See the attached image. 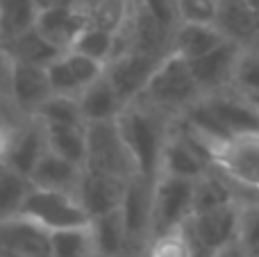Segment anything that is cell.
Returning <instances> with one entry per match:
<instances>
[{
	"mask_svg": "<svg viewBox=\"0 0 259 257\" xmlns=\"http://www.w3.org/2000/svg\"><path fill=\"white\" fill-rule=\"evenodd\" d=\"M116 125L132 155L137 176L148 182H155L159 178L161 155L170 132L164 114L146 105L143 100H134L121 112Z\"/></svg>",
	"mask_w": 259,
	"mask_h": 257,
	"instance_id": "obj_1",
	"label": "cell"
},
{
	"mask_svg": "<svg viewBox=\"0 0 259 257\" xmlns=\"http://www.w3.org/2000/svg\"><path fill=\"white\" fill-rule=\"evenodd\" d=\"M198 96H200V89L191 75L189 62L180 55L168 53L159 62L155 75L150 77L139 100L164 114L168 109H187L189 105L196 103Z\"/></svg>",
	"mask_w": 259,
	"mask_h": 257,
	"instance_id": "obj_2",
	"label": "cell"
},
{
	"mask_svg": "<svg viewBox=\"0 0 259 257\" xmlns=\"http://www.w3.org/2000/svg\"><path fill=\"white\" fill-rule=\"evenodd\" d=\"M21 217L39 223L48 232L75 230V228H87L91 223L77 196L39 189V187H30L23 200Z\"/></svg>",
	"mask_w": 259,
	"mask_h": 257,
	"instance_id": "obj_3",
	"label": "cell"
},
{
	"mask_svg": "<svg viewBox=\"0 0 259 257\" xmlns=\"http://www.w3.org/2000/svg\"><path fill=\"white\" fill-rule=\"evenodd\" d=\"M84 171L132 180L137 176L132 155L118 132L116 121L87 125V162Z\"/></svg>",
	"mask_w": 259,
	"mask_h": 257,
	"instance_id": "obj_4",
	"label": "cell"
},
{
	"mask_svg": "<svg viewBox=\"0 0 259 257\" xmlns=\"http://www.w3.org/2000/svg\"><path fill=\"white\" fill-rule=\"evenodd\" d=\"M193 180L159 176L152 185V230L150 241L155 237L184 228L193 214Z\"/></svg>",
	"mask_w": 259,
	"mask_h": 257,
	"instance_id": "obj_5",
	"label": "cell"
},
{
	"mask_svg": "<svg viewBox=\"0 0 259 257\" xmlns=\"http://www.w3.org/2000/svg\"><path fill=\"white\" fill-rule=\"evenodd\" d=\"M164 57L130 50V53H123L107 62V66H105V77L109 80V84L114 87V91L118 94V98L123 100L125 107L143 96L148 82L155 75L157 66H159V62Z\"/></svg>",
	"mask_w": 259,
	"mask_h": 257,
	"instance_id": "obj_6",
	"label": "cell"
},
{
	"mask_svg": "<svg viewBox=\"0 0 259 257\" xmlns=\"http://www.w3.org/2000/svg\"><path fill=\"white\" fill-rule=\"evenodd\" d=\"M239 214L241 209L234 203H228L223 207L209 209V212L196 214L187 221V232L193 246L205 250H221L223 246L237 241L239 237Z\"/></svg>",
	"mask_w": 259,
	"mask_h": 257,
	"instance_id": "obj_7",
	"label": "cell"
},
{
	"mask_svg": "<svg viewBox=\"0 0 259 257\" xmlns=\"http://www.w3.org/2000/svg\"><path fill=\"white\" fill-rule=\"evenodd\" d=\"M48 82L55 96H68V98H80V94L89 84H94L105 73V64L89 59L84 55L68 50L62 53L48 68Z\"/></svg>",
	"mask_w": 259,
	"mask_h": 257,
	"instance_id": "obj_8",
	"label": "cell"
},
{
	"mask_svg": "<svg viewBox=\"0 0 259 257\" xmlns=\"http://www.w3.org/2000/svg\"><path fill=\"white\" fill-rule=\"evenodd\" d=\"M46 150H48L46 127L36 118H21L9 135L7 148H5L0 162L12 166L14 171H18L30 180V173L34 171V166L44 157Z\"/></svg>",
	"mask_w": 259,
	"mask_h": 257,
	"instance_id": "obj_9",
	"label": "cell"
},
{
	"mask_svg": "<svg viewBox=\"0 0 259 257\" xmlns=\"http://www.w3.org/2000/svg\"><path fill=\"white\" fill-rule=\"evenodd\" d=\"M152 185L143 178L134 176L127 182L125 198L121 205V214L125 221L127 239L132 250L146 248L150 244V230H152Z\"/></svg>",
	"mask_w": 259,
	"mask_h": 257,
	"instance_id": "obj_10",
	"label": "cell"
},
{
	"mask_svg": "<svg viewBox=\"0 0 259 257\" xmlns=\"http://www.w3.org/2000/svg\"><path fill=\"white\" fill-rule=\"evenodd\" d=\"M53 232L30 219L16 217L0 221V253L16 257H50Z\"/></svg>",
	"mask_w": 259,
	"mask_h": 257,
	"instance_id": "obj_11",
	"label": "cell"
},
{
	"mask_svg": "<svg viewBox=\"0 0 259 257\" xmlns=\"http://www.w3.org/2000/svg\"><path fill=\"white\" fill-rule=\"evenodd\" d=\"M53 96L48 82V73L41 66L14 64L12 87H9V105L18 116L32 118L34 112Z\"/></svg>",
	"mask_w": 259,
	"mask_h": 257,
	"instance_id": "obj_12",
	"label": "cell"
},
{
	"mask_svg": "<svg viewBox=\"0 0 259 257\" xmlns=\"http://www.w3.org/2000/svg\"><path fill=\"white\" fill-rule=\"evenodd\" d=\"M127 182L130 180H123V178L84 171L77 198H80L84 212L89 214V219H98L103 214L114 212V209H121L127 191Z\"/></svg>",
	"mask_w": 259,
	"mask_h": 257,
	"instance_id": "obj_13",
	"label": "cell"
},
{
	"mask_svg": "<svg viewBox=\"0 0 259 257\" xmlns=\"http://www.w3.org/2000/svg\"><path fill=\"white\" fill-rule=\"evenodd\" d=\"M241 53H243L241 46L228 39V41H223L219 48L211 50L209 55L189 62V68H191V75H193V80H196L198 89L211 91V89L223 87L228 80H232Z\"/></svg>",
	"mask_w": 259,
	"mask_h": 257,
	"instance_id": "obj_14",
	"label": "cell"
},
{
	"mask_svg": "<svg viewBox=\"0 0 259 257\" xmlns=\"http://www.w3.org/2000/svg\"><path fill=\"white\" fill-rule=\"evenodd\" d=\"M87 25L89 23H87V16L80 7L41 9L34 23L36 32L62 53H68L73 48L75 39L82 34Z\"/></svg>",
	"mask_w": 259,
	"mask_h": 257,
	"instance_id": "obj_15",
	"label": "cell"
},
{
	"mask_svg": "<svg viewBox=\"0 0 259 257\" xmlns=\"http://www.w3.org/2000/svg\"><path fill=\"white\" fill-rule=\"evenodd\" d=\"M82 176H84V166H77V164L46 150L44 157L34 166V171L30 173V185L39 187V189L77 196Z\"/></svg>",
	"mask_w": 259,
	"mask_h": 257,
	"instance_id": "obj_16",
	"label": "cell"
},
{
	"mask_svg": "<svg viewBox=\"0 0 259 257\" xmlns=\"http://www.w3.org/2000/svg\"><path fill=\"white\" fill-rule=\"evenodd\" d=\"M207 173V159L184 139L180 132H168V139L161 155L159 176L182 178V180H200Z\"/></svg>",
	"mask_w": 259,
	"mask_h": 257,
	"instance_id": "obj_17",
	"label": "cell"
},
{
	"mask_svg": "<svg viewBox=\"0 0 259 257\" xmlns=\"http://www.w3.org/2000/svg\"><path fill=\"white\" fill-rule=\"evenodd\" d=\"M216 27L225 39L239 46L259 41V14L248 0H219Z\"/></svg>",
	"mask_w": 259,
	"mask_h": 257,
	"instance_id": "obj_18",
	"label": "cell"
},
{
	"mask_svg": "<svg viewBox=\"0 0 259 257\" xmlns=\"http://www.w3.org/2000/svg\"><path fill=\"white\" fill-rule=\"evenodd\" d=\"M216 159H221L232 180L259 189V137H237Z\"/></svg>",
	"mask_w": 259,
	"mask_h": 257,
	"instance_id": "obj_19",
	"label": "cell"
},
{
	"mask_svg": "<svg viewBox=\"0 0 259 257\" xmlns=\"http://www.w3.org/2000/svg\"><path fill=\"white\" fill-rule=\"evenodd\" d=\"M80 103V112L84 123H109V121H116L121 116V112L125 109L123 100L118 98V94L114 91V87L109 84V80L105 77V73L89 84L84 91L80 94L77 98Z\"/></svg>",
	"mask_w": 259,
	"mask_h": 257,
	"instance_id": "obj_20",
	"label": "cell"
},
{
	"mask_svg": "<svg viewBox=\"0 0 259 257\" xmlns=\"http://www.w3.org/2000/svg\"><path fill=\"white\" fill-rule=\"evenodd\" d=\"M228 41L216 25H193V23H180L170 41V53L180 55L187 62L200 59Z\"/></svg>",
	"mask_w": 259,
	"mask_h": 257,
	"instance_id": "obj_21",
	"label": "cell"
},
{
	"mask_svg": "<svg viewBox=\"0 0 259 257\" xmlns=\"http://www.w3.org/2000/svg\"><path fill=\"white\" fill-rule=\"evenodd\" d=\"M91 237L96 244L98 257H130L132 246L127 239L125 221H123L121 209H114L109 214H103L98 219H91L89 223Z\"/></svg>",
	"mask_w": 259,
	"mask_h": 257,
	"instance_id": "obj_22",
	"label": "cell"
},
{
	"mask_svg": "<svg viewBox=\"0 0 259 257\" xmlns=\"http://www.w3.org/2000/svg\"><path fill=\"white\" fill-rule=\"evenodd\" d=\"M207 103L234 139L237 137H259V112L248 103V98L237 100L214 96V98H207Z\"/></svg>",
	"mask_w": 259,
	"mask_h": 257,
	"instance_id": "obj_23",
	"label": "cell"
},
{
	"mask_svg": "<svg viewBox=\"0 0 259 257\" xmlns=\"http://www.w3.org/2000/svg\"><path fill=\"white\" fill-rule=\"evenodd\" d=\"M0 48L9 55V59L14 64H27V66H41V68H48L62 55V50H57L50 41H46L36 32V27L0 44Z\"/></svg>",
	"mask_w": 259,
	"mask_h": 257,
	"instance_id": "obj_24",
	"label": "cell"
},
{
	"mask_svg": "<svg viewBox=\"0 0 259 257\" xmlns=\"http://www.w3.org/2000/svg\"><path fill=\"white\" fill-rule=\"evenodd\" d=\"M132 5L134 3H127V0H82L80 9L84 12L87 23L91 27L118 34L121 27L127 23Z\"/></svg>",
	"mask_w": 259,
	"mask_h": 257,
	"instance_id": "obj_25",
	"label": "cell"
},
{
	"mask_svg": "<svg viewBox=\"0 0 259 257\" xmlns=\"http://www.w3.org/2000/svg\"><path fill=\"white\" fill-rule=\"evenodd\" d=\"M46 127V125H44ZM48 150L68 162L84 166L87 162V125H59L46 127Z\"/></svg>",
	"mask_w": 259,
	"mask_h": 257,
	"instance_id": "obj_26",
	"label": "cell"
},
{
	"mask_svg": "<svg viewBox=\"0 0 259 257\" xmlns=\"http://www.w3.org/2000/svg\"><path fill=\"white\" fill-rule=\"evenodd\" d=\"M36 16V0H0V44L32 30Z\"/></svg>",
	"mask_w": 259,
	"mask_h": 257,
	"instance_id": "obj_27",
	"label": "cell"
},
{
	"mask_svg": "<svg viewBox=\"0 0 259 257\" xmlns=\"http://www.w3.org/2000/svg\"><path fill=\"white\" fill-rule=\"evenodd\" d=\"M30 180L0 162V221L21 214L23 200L30 191Z\"/></svg>",
	"mask_w": 259,
	"mask_h": 257,
	"instance_id": "obj_28",
	"label": "cell"
},
{
	"mask_svg": "<svg viewBox=\"0 0 259 257\" xmlns=\"http://www.w3.org/2000/svg\"><path fill=\"white\" fill-rule=\"evenodd\" d=\"M36 121L46 127H59V125H87L80 112V103L77 98H68V96H50L44 105L34 112Z\"/></svg>",
	"mask_w": 259,
	"mask_h": 257,
	"instance_id": "obj_29",
	"label": "cell"
},
{
	"mask_svg": "<svg viewBox=\"0 0 259 257\" xmlns=\"http://www.w3.org/2000/svg\"><path fill=\"white\" fill-rule=\"evenodd\" d=\"M228 203H234L232 194H230L228 185H225L221 178L211 176L209 171L196 180V187H193V214H202V212H209V209L216 207H223Z\"/></svg>",
	"mask_w": 259,
	"mask_h": 257,
	"instance_id": "obj_30",
	"label": "cell"
},
{
	"mask_svg": "<svg viewBox=\"0 0 259 257\" xmlns=\"http://www.w3.org/2000/svg\"><path fill=\"white\" fill-rule=\"evenodd\" d=\"M50 257H98L89 226L75 228V230L53 232Z\"/></svg>",
	"mask_w": 259,
	"mask_h": 257,
	"instance_id": "obj_31",
	"label": "cell"
},
{
	"mask_svg": "<svg viewBox=\"0 0 259 257\" xmlns=\"http://www.w3.org/2000/svg\"><path fill=\"white\" fill-rule=\"evenodd\" d=\"M71 50H75V53L84 55V57H89V59H96V62L107 66V62L114 55V34L87 25L84 30H82V34L75 39Z\"/></svg>",
	"mask_w": 259,
	"mask_h": 257,
	"instance_id": "obj_32",
	"label": "cell"
},
{
	"mask_svg": "<svg viewBox=\"0 0 259 257\" xmlns=\"http://www.w3.org/2000/svg\"><path fill=\"white\" fill-rule=\"evenodd\" d=\"M180 23L193 25H216L219 0H175Z\"/></svg>",
	"mask_w": 259,
	"mask_h": 257,
	"instance_id": "obj_33",
	"label": "cell"
},
{
	"mask_svg": "<svg viewBox=\"0 0 259 257\" xmlns=\"http://www.w3.org/2000/svg\"><path fill=\"white\" fill-rule=\"evenodd\" d=\"M237 241L248 250V255L259 250V203L246 205L239 214V237Z\"/></svg>",
	"mask_w": 259,
	"mask_h": 257,
	"instance_id": "obj_34",
	"label": "cell"
},
{
	"mask_svg": "<svg viewBox=\"0 0 259 257\" xmlns=\"http://www.w3.org/2000/svg\"><path fill=\"white\" fill-rule=\"evenodd\" d=\"M234 82L250 94H259V50H250V53H241L234 68Z\"/></svg>",
	"mask_w": 259,
	"mask_h": 257,
	"instance_id": "obj_35",
	"label": "cell"
},
{
	"mask_svg": "<svg viewBox=\"0 0 259 257\" xmlns=\"http://www.w3.org/2000/svg\"><path fill=\"white\" fill-rule=\"evenodd\" d=\"M141 3L166 30H170L175 34L180 25V16H178V7H175V0H137Z\"/></svg>",
	"mask_w": 259,
	"mask_h": 257,
	"instance_id": "obj_36",
	"label": "cell"
},
{
	"mask_svg": "<svg viewBox=\"0 0 259 257\" xmlns=\"http://www.w3.org/2000/svg\"><path fill=\"white\" fill-rule=\"evenodd\" d=\"M12 71H14V62L9 59V55L0 48V103H3V100H9Z\"/></svg>",
	"mask_w": 259,
	"mask_h": 257,
	"instance_id": "obj_37",
	"label": "cell"
},
{
	"mask_svg": "<svg viewBox=\"0 0 259 257\" xmlns=\"http://www.w3.org/2000/svg\"><path fill=\"white\" fill-rule=\"evenodd\" d=\"M214 257H250V255H248V250L239 241H232V244L223 246L221 250H216Z\"/></svg>",
	"mask_w": 259,
	"mask_h": 257,
	"instance_id": "obj_38",
	"label": "cell"
},
{
	"mask_svg": "<svg viewBox=\"0 0 259 257\" xmlns=\"http://www.w3.org/2000/svg\"><path fill=\"white\" fill-rule=\"evenodd\" d=\"M82 0H36L39 5V12L41 9H55V7H80Z\"/></svg>",
	"mask_w": 259,
	"mask_h": 257,
	"instance_id": "obj_39",
	"label": "cell"
},
{
	"mask_svg": "<svg viewBox=\"0 0 259 257\" xmlns=\"http://www.w3.org/2000/svg\"><path fill=\"white\" fill-rule=\"evenodd\" d=\"M248 103H250L252 107L259 112V94H250V96H248Z\"/></svg>",
	"mask_w": 259,
	"mask_h": 257,
	"instance_id": "obj_40",
	"label": "cell"
},
{
	"mask_svg": "<svg viewBox=\"0 0 259 257\" xmlns=\"http://www.w3.org/2000/svg\"><path fill=\"white\" fill-rule=\"evenodd\" d=\"M248 5H250L252 9H255V12L259 14V0H248Z\"/></svg>",
	"mask_w": 259,
	"mask_h": 257,
	"instance_id": "obj_41",
	"label": "cell"
},
{
	"mask_svg": "<svg viewBox=\"0 0 259 257\" xmlns=\"http://www.w3.org/2000/svg\"><path fill=\"white\" fill-rule=\"evenodd\" d=\"M0 257H16V255H9V253H0Z\"/></svg>",
	"mask_w": 259,
	"mask_h": 257,
	"instance_id": "obj_42",
	"label": "cell"
},
{
	"mask_svg": "<svg viewBox=\"0 0 259 257\" xmlns=\"http://www.w3.org/2000/svg\"><path fill=\"white\" fill-rule=\"evenodd\" d=\"M250 257H259V250H255V253H250Z\"/></svg>",
	"mask_w": 259,
	"mask_h": 257,
	"instance_id": "obj_43",
	"label": "cell"
},
{
	"mask_svg": "<svg viewBox=\"0 0 259 257\" xmlns=\"http://www.w3.org/2000/svg\"><path fill=\"white\" fill-rule=\"evenodd\" d=\"M127 3H137V0H127Z\"/></svg>",
	"mask_w": 259,
	"mask_h": 257,
	"instance_id": "obj_44",
	"label": "cell"
}]
</instances>
